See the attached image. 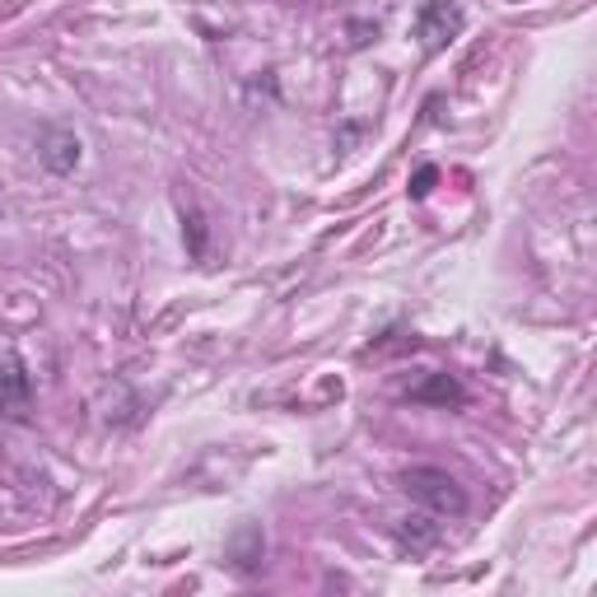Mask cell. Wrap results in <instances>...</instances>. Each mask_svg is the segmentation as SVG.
Segmentation results:
<instances>
[{
	"label": "cell",
	"instance_id": "obj_6",
	"mask_svg": "<svg viewBox=\"0 0 597 597\" xmlns=\"http://www.w3.org/2000/svg\"><path fill=\"white\" fill-rule=\"evenodd\" d=\"M411 401H435V406H462L467 392L458 378H448V374H429L420 388H411Z\"/></svg>",
	"mask_w": 597,
	"mask_h": 597
},
{
	"label": "cell",
	"instance_id": "obj_4",
	"mask_svg": "<svg viewBox=\"0 0 597 597\" xmlns=\"http://www.w3.org/2000/svg\"><path fill=\"white\" fill-rule=\"evenodd\" d=\"M38 159H42L52 173H70V169L80 163V136H76V131H61V127L42 131V140H38Z\"/></svg>",
	"mask_w": 597,
	"mask_h": 597
},
{
	"label": "cell",
	"instance_id": "obj_7",
	"mask_svg": "<svg viewBox=\"0 0 597 597\" xmlns=\"http://www.w3.org/2000/svg\"><path fill=\"white\" fill-rule=\"evenodd\" d=\"M401 541L411 546V551H429V546L439 541V528H435V523H429L425 514H420V518H406V528H401Z\"/></svg>",
	"mask_w": 597,
	"mask_h": 597
},
{
	"label": "cell",
	"instance_id": "obj_5",
	"mask_svg": "<svg viewBox=\"0 0 597 597\" xmlns=\"http://www.w3.org/2000/svg\"><path fill=\"white\" fill-rule=\"evenodd\" d=\"M261 551H267V541H261L257 523H238L233 537H229V560L243 569V575H252V569L261 565Z\"/></svg>",
	"mask_w": 597,
	"mask_h": 597
},
{
	"label": "cell",
	"instance_id": "obj_8",
	"mask_svg": "<svg viewBox=\"0 0 597 597\" xmlns=\"http://www.w3.org/2000/svg\"><path fill=\"white\" fill-rule=\"evenodd\" d=\"M435 178H439V169L435 163H425V169L416 173V182H411V197L420 201V197H429V187H435Z\"/></svg>",
	"mask_w": 597,
	"mask_h": 597
},
{
	"label": "cell",
	"instance_id": "obj_2",
	"mask_svg": "<svg viewBox=\"0 0 597 597\" xmlns=\"http://www.w3.org/2000/svg\"><path fill=\"white\" fill-rule=\"evenodd\" d=\"M462 29H467V14L452 6V0H429V6H420V14H416V38L429 57L444 52Z\"/></svg>",
	"mask_w": 597,
	"mask_h": 597
},
{
	"label": "cell",
	"instance_id": "obj_3",
	"mask_svg": "<svg viewBox=\"0 0 597 597\" xmlns=\"http://www.w3.org/2000/svg\"><path fill=\"white\" fill-rule=\"evenodd\" d=\"M29 406H33V378L23 369L19 355H6V360H0V416L23 420Z\"/></svg>",
	"mask_w": 597,
	"mask_h": 597
},
{
	"label": "cell",
	"instance_id": "obj_1",
	"mask_svg": "<svg viewBox=\"0 0 597 597\" xmlns=\"http://www.w3.org/2000/svg\"><path fill=\"white\" fill-rule=\"evenodd\" d=\"M401 486H406V495H411V499H420L429 514H448V518L467 514L462 486L452 481L448 471H439V467H411V471L401 476Z\"/></svg>",
	"mask_w": 597,
	"mask_h": 597
}]
</instances>
